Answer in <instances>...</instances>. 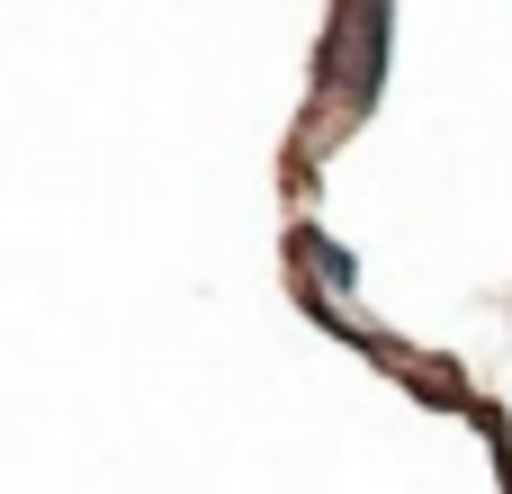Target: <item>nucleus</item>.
<instances>
[{"mask_svg":"<svg viewBox=\"0 0 512 494\" xmlns=\"http://www.w3.org/2000/svg\"><path fill=\"white\" fill-rule=\"evenodd\" d=\"M297 270L315 279V306H324V315H333V306H351V315H360V261H351L324 225H297Z\"/></svg>","mask_w":512,"mask_h":494,"instance_id":"f257e3e1","label":"nucleus"},{"mask_svg":"<svg viewBox=\"0 0 512 494\" xmlns=\"http://www.w3.org/2000/svg\"><path fill=\"white\" fill-rule=\"evenodd\" d=\"M351 27H360L351 108H378V81H387V54H396V0H351Z\"/></svg>","mask_w":512,"mask_h":494,"instance_id":"f03ea898","label":"nucleus"}]
</instances>
